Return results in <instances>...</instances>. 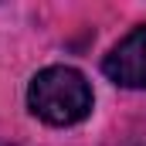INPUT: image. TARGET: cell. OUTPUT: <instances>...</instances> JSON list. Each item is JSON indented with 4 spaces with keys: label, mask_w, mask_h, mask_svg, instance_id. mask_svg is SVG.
Segmentation results:
<instances>
[{
    "label": "cell",
    "mask_w": 146,
    "mask_h": 146,
    "mask_svg": "<svg viewBox=\"0 0 146 146\" xmlns=\"http://www.w3.org/2000/svg\"><path fill=\"white\" fill-rule=\"evenodd\" d=\"M92 85L72 65H48L27 85V109L48 126H75L92 112Z\"/></svg>",
    "instance_id": "cell-1"
},
{
    "label": "cell",
    "mask_w": 146,
    "mask_h": 146,
    "mask_svg": "<svg viewBox=\"0 0 146 146\" xmlns=\"http://www.w3.org/2000/svg\"><path fill=\"white\" fill-rule=\"evenodd\" d=\"M102 72L119 88H146V24H136L126 37L112 44Z\"/></svg>",
    "instance_id": "cell-2"
}]
</instances>
